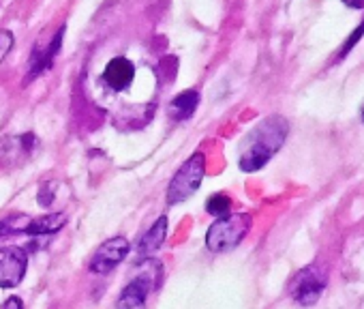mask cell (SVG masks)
Returning a JSON list of instances; mask_svg holds the SVG:
<instances>
[{"mask_svg":"<svg viewBox=\"0 0 364 309\" xmlns=\"http://www.w3.org/2000/svg\"><path fill=\"white\" fill-rule=\"evenodd\" d=\"M289 133V122L283 116H268L251 129L240 146V170L257 172L281 150Z\"/></svg>","mask_w":364,"mask_h":309,"instance_id":"obj_1","label":"cell"},{"mask_svg":"<svg viewBox=\"0 0 364 309\" xmlns=\"http://www.w3.org/2000/svg\"><path fill=\"white\" fill-rule=\"evenodd\" d=\"M251 226H253V219L247 213H234V215L219 217L206 232V247L215 253L230 251L245 241Z\"/></svg>","mask_w":364,"mask_h":309,"instance_id":"obj_2","label":"cell"},{"mask_svg":"<svg viewBox=\"0 0 364 309\" xmlns=\"http://www.w3.org/2000/svg\"><path fill=\"white\" fill-rule=\"evenodd\" d=\"M206 174V157L204 152H196L191 154V159H187L180 166V170L176 172V177L169 181L167 187V204L176 206L180 202L189 200L202 185Z\"/></svg>","mask_w":364,"mask_h":309,"instance_id":"obj_3","label":"cell"},{"mask_svg":"<svg viewBox=\"0 0 364 309\" xmlns=\"http://www.w3.org/2000/svg\"><path fill=\"white\" fill-rule=\"evenodd\" d=\"M148 264L141 268V275H137L133 281L127 283V288L122 290L120 298H118V309H144L146 307V298L152 292V288L156 286V273H159V262H154L152 258L146 260Z\"/></svg>","mask_w":364,"mask_h":309,"instance_id":"obj_4","label":"cell"},{"mask_svg":"<svg viewBox=\"0 0 364 309\" xmlns=\"http://www.w3.org/2000/svg\"><path fill=\"white\" fill-rule=\"evenodd\" d=\"M326 283H328V279H326V275H323V271L319 266H315V264L306 266L296 275V279L291 283V296H294V300L298 305L311 307L321 298V294L326 290Z\"/></svg>","mask_w":364,"mask_h":309,"instance_id":"obj_5","label":"cell"},{"mask_svg":"<svg viewBox=\"0 0 364 309\" xmlns=\"http://www.w3.org/2000/svg\"><path fill=\"white\" fill-rule=\"evenodd\" d=\"M28 266L26 249L18 245L0 247V288H16L22 283Z\"/></svg>","mask_w":364,"mask_h":309,"instance_id":"obj_6","label":"cell"},{"mask_svg":"<svg viewBox=\"0 0 364 309\" xmlns=\"http://www.w3.org/2000/svg\"><path fill=\"white\" fill-rule=\"evenodd\" d=\"M131 251V245L124 236H116V239H109L105 241L92 256L88 268L90 273L95 275H107L109 271H114Z\"/></svg>","mask_w":364,"mask_h":309,"instance_id":"obj_7","label":"cell"},{"mask_svg":"<svg viewBox=\"0 0 364 309\" xmlns=\"http://www.w3.org/2000/svg\"><path fill=\"white\" fill-rule=\"evenodd\" d=\"M133 78H135V67H133L131 61H127V58H122V56L112 58V61L107 63L105 71H103L105 84H107L109 88H114V90H124V88H129L131 82H133Z\"/></svg>","mask_w":364,"mask_h":309,"instance_id":"obj_8","label":"cell"},{"mask_svg":"<svg viewBox=\"0 0 364 309\" xmlns=\"http://www.w3.org/2000/svg\"><path fill=\"white\" fill-rule=\"evenodd\" d=\"M165 234H167V217L163 215V217H159L152 226H150V230L141 236V241H139V245H137V262H146L148 258H152L154 253H156V249L163 245V241H165Z\"/></svg>","mask_w":364,"mask_h":309,"instance_id":"obj_9","label":"cell"},{"mask_svg":"<svg viewBox=\"0 0 364 309\" xmlns=\"http://www.w3.org/2000/svg\"><path fill=\"white\" fill-rule=\"evenodd\" d=\"M63 35H65V26L56 33V37L52 39V43L48 46V50H37L35 48V54L31 58V69H28V80H35L37 75H41L43 71H48L52 65H54V58L60 50V43H63Z\"/></svg>","mask_w":364,"mask_h":309,"instance_id":"obj_10","label":"cell"},{"mask_svg":"<svg viewBox=\"0 0 364 309\" xmlns=\"http://www.w3.org/2000/svg\"><path fill=\"white\" fill-rule=\"evenodd\" d=\"M198 105H200V93L198 90H182L180 95H176L169 101L167 114H169V118L182 122V120H189L196 114Z\"/></svg>","mask_w":364,"mask_h":309,"instance_id":"obj_11","label":"cell"},{"mask_svg":"<svg viewBox=\"0 0 364 309\" xmlns=\"http://www.w3.org/2000/svg\"><path fill=\"white\" fill-rule=\"evenodd\" d=\"M67 221V215L65 213H52V215H43V217H37V219H28V226H26V234L28 236H46V234H54L58 232Z\"/></svg>","mask_w":364,"mask_h":309,"instance_id":"obj_12","label":"cell"},{"mask_svg":"<svg viewBox=\"0 0 364 309\" xmlns=\"http://www.w3.org/2000/svg\"><path fill=\"white\" fill-rule=\"evenodd\" d=\"M230 209H232V200L225 196V194H215L208 198L206 202V211L215 217H225L230 215Z\"/></svg>","mask_w":364,"mask_h":309,"instance_id":"obj_13","label":"cell"},{"mask_svg":"<svg viewBox=\"0 0 364 309\" xmlns=\"http://www.w3.org/2000/svg\"><path fill=\"white\" fill-rule=\"evenodd\" d=\"M362 35H364V22H362V24H360V26H358V28L347 37V41L343 43V48H341V58H343V56H347V54L351 52V48L362 39Z\"/></svg>","mask_w":364,"mask_h":309,"instance_id":"obj_14","label":"cell"},{"mask_svg":"<svg viewBox=\"0 0 364 309\" xmlns=\"http://www.w3.org/2000/svg\"><path fill=\"white\" fill-rule=\"evenodd\" d=\"M54 194H56V187H54V183H48V185H43V189L39 192V202H41L43 206H50V204H52V200H54Z\"/></svg>","mask_w":364,"mask_h":309,"instance_id":"obj_15","label":"cell"},{"mask_svg":"<svg viewBox=\"0 0 364 309\" xmlns=\"http://www.w3.org/2000/svg\"><path fill=\"white\" fill-rule=\"evenodd\" d=\"M11 46H14V37H11V33H0V61H3L7 54H9V50H11Z\"/></svg>","mask_w":364,"mask_h":309,"instance_id":"obj_16","label":"cell"},{"mask_svg":"<svg viewBox=\"0 0 364 309\" xmlns=\"http://www.w3.org/2000/svg\"><path fill=\"white\" fill-rule=\"evenodd\" d=\"M3 309H24V305H22V300L18 296H11V298H7Z\"/></svg>","mask_w":364,"mask_h":309,"instance_id":"obj_17","label":"cell"},{"mask_svg":"<svg viewBox=\"0 0 364 309\" xmlns=\"http://www.w3.org/2000/svg\"><path fill=\"white\" fill-rule=\"evenodd\" d=\"M343 5L353 9H364V0H343Z\"/></svg>","mask_w":364,"mask_h":309,"instance_id":"obj_18","label":"cell"},{"mask_svg":"<svg viewBox=\"0 0 364 309\" xmlns=\"http://www.w3.org/2000/svg\"><path fill=\"white\" fill-rule=\"evenodd\" d=\"M362 120H364V108H362Z\"/></svg>","mask_w":364,"mask_h":309,"instance_id":"obj_19","label":"cell"}]
</instances>
